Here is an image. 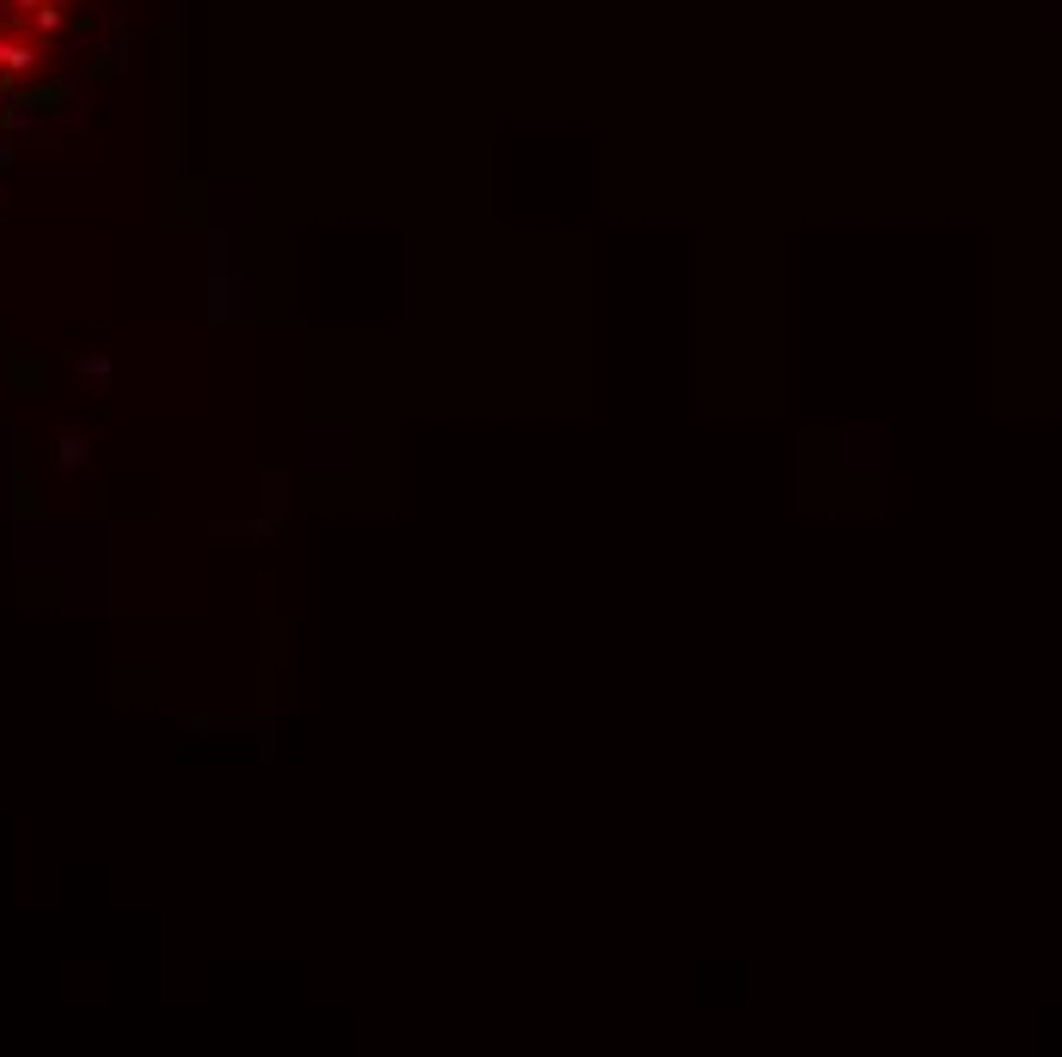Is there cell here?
<instances>
[{"label": "cell", "mask_w": 1062, "mask_h": 1057, "mask_svg": "<svg viewBox=\"0 0 1062 1057\" xmlns=\"http://www.w3.org/2000/svg\"><path fill=\"white\" fill-rule=\"evenodd\" d=\"M62 25L68 0H0V105L19 93V80H32L44 68Z\"/></svg>", "instance_id": "cell-1"}]
</instances>
